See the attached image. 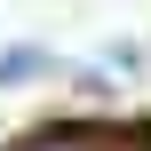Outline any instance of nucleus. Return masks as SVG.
<instances>
[{"instance_id": "nucleus-1", "label": "nucleus", "mask_w": 151, "mask_h": 151, "mask_svg": "<svg viewBox=\"0 0 151 151\" xmlns=\"http://www.w3.org/2000/svg\"><path fill=\"white\" fill-rule=\"evenodd\" d=\"M48 72V48H32V40H0V88H24V80H40Z\"/></svg>"}, {"instance_id": "nucleus-2", "label": "nucleus", "mask_w": 151, "mask_h": 151, "mask_svg": "<svg viewBox=\"0 0 151 151\" xmlns=\"http://www.w3.org/2000/svg\"><path fill=\"white\" fill-rule=\"evenodd\" d=\"M104 56H111V72H119V80H143V64H151V48H143V40H111Z\"/></svg>"}, {"instance_id": "nucleus-3", "label": "nucleus", "mask_w": 151, "mask_h": 151, "mask_svg": "<svg viewBox=\"0 0 151 151\" xmlns=\"http://www.w3.org/2000/svg\"><path fill=\"white\" fill-rule=\"evenodd\" d=\"M24 151H88V143H64V135H56V143H24Z\"/></svg>"}]
</instances>
